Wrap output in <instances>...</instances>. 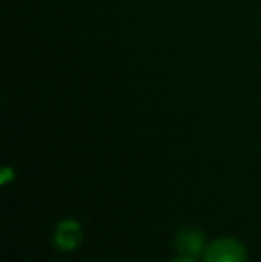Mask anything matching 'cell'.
<instances>
[{
    "mask_svg": "<svg viewBox=\"0 0 261 262\" xmlns=\"http://www.w3.org/2000/svg\"><path fill=\"white\" fill-rule=\"evenodd\" d=\"M202 262H247V248L234 237H220L209 243Z\"/></svg>",
    "mask_w": 261,
    "mask_h": 262,
    "instance_id": "cell-1",
    "label": "cell"
},
{
    "mask_svg": "<svg viewBox=\"0 0 261 262\" xmlns=\"http://www.w3.org/2000/svg\"><path fill=\"white\" fill-rule=\"evenodd\" d=\"M83 243V227L75 220H63L54 230V245L63 252H73Z\"/></svg>",
    "mask_w": 261,
    "mask_h": 262,
    "instance_id": "cell-2",
    "label": "cell"
},
{
    "mask_svg": "<svg viewBox=\"0 0 261 262\" xmlns=\"http://www.w3.org/2000/svg\"><path fill=\"white\" fill-rule=\"evenodd\" d=\"M175 250L179 252V255L193 257V259H197L198 255H204V234L200 230H195V228H185L175 237Z\"/></svg>",
    "mask_w": 261,
    "mask_h": 262,
    "instance_id": "cell-3",
    "label": "cell"
},
{
    "mask_svg": "<svg viewBox=\"0 0 261 262\" xmlns=\"http://www.w3.org/2000/svg\"><path fill=\"white\" fill-rule=\"evenodd\" d=\"M172 262H197L193 257H185V255H179L177 259H174Z\"/></svg>",
    "mask_w": 261,
    "mask_h": 262,
    "instance_id": "cell-4",
    "label": "cell"
},
{
    "mask_svg": "<svg viewBox=\"0 0 261 262\" xmlns=\"http://www.w3.org/2000/svg\"><path fill=\"white\" fill-rule=\"evenodd\" d=\"M9 173H11V169H6V171H4V177H2V182L4 184L9 182Z\"/></svg>",
    "mask_w": 261,
    "mask_h": 262,
    "instance_id": "cell-5",
    "label": "cell"
}]
</instances>
